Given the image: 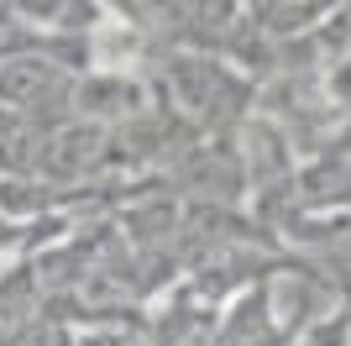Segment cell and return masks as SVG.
<instances>
[{
    "label": "cell",
    "instance_id": "6da1fadb",
    "mask_svg": "<svg viewBox=\"0 0 351 346\" xmlns=\"http://www.w3.org/2000/svg\"><path fill=\"white\" fill-rule=\"evenodd\" d=\"M168 73H173V84H178V105L194 111L199 121L241 115L252 105V79H241V73H236L231 63H220V58H205V53L173 58Z\"/></svg>",
    "mask_w": 351,
    "mask_h": 346
},
{
    "label": "cell",
    "instance_id": "7a4b0ae2",
    "mask_svg": "<svg viewBox=\"0 0 351 346\" xmlns=\"http://www.w3.org/2000/svg\"><path fill=\"white\" fill-rule=\"evenodd\" d=\"M293 168H299V158H293L289 131H283L273 115H247V121H241V173H247L252 194L289 189Z\"/></svg>",
    "mask_w": 351,
    "mask_h": 346
},
{
    "label": "cell",
    "instance_id": "3957f363",
    "mask_svg": "<svg viewBox=\"0 0 351 346\" xmlns=\"http://www.w3.org/2000/svg\"><path fill=\"white\" fill-rule=\"evenodd\" d=\"M293 194L315 216H351V158L346 152H315L293 168Z\"/></svg>",
    "mask_w": 351,
    "mask_h": 346
},
{
    "label": "cell",
    "instance_id": "277c9868",
    "mask_svg": "<svg viewBox=\"0 0 351 346\" xmlns=\"http://www.w3.org/2000/svg\"><path fill=\"white\" fill-rule=\"evenodd\" d=\"M330 16H336L330 5H252L247 27H257L263 37H273V43H293V37L325 27Z\"/></svg>",
    "mask_w": 351,
    "mask_h": 346
},
{
    "label": "cell",
    "instance_id": "5b68a950",
    "mask_svg": "<svg viewBox=\"0 0 351 346\" xmlns=\"http://www.w3.org/2000/svg\"><path fill=\"white\" fill-rule=\"evenodd\" d=\"M320 105L330 115H351V47L325 58L320 69Z\"/></svg>",
    "mask_w": 351,
    "mask_h": 346
}]
</instances>
